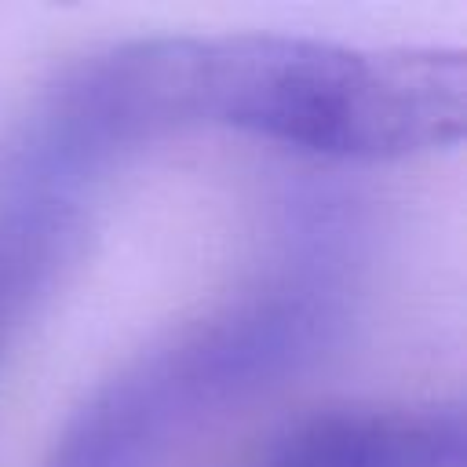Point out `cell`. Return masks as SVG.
<instances>
[{"label": "cell", "instance_id": "4", "mask_svg": "<svg viewBox=\"0 0 467 467\" xmlns=\"http://www.w3.org/2000/svg\"><path fill=\"white\" fill-rule=\"evenodd\" d=\"M77 241V204L66 179L33 171L0 201V350L69 259Z\"/></svg>", "mask_w": 467, "mask_h": 467}, {"label": "cell", "instance_id": "2", "mask_svg": "<svg viewBox=\"0 0 467 467\" xmlns=\"http://www.w3.org/2000/svg\"><path fill=\"white\" fill-rule=\"evenodd\" d=\"M325 296L303 285L255 288L106 379L36 467H157L171 441L215 405L296 365L321 336Z\"/></svg>", "mask_w": 467, "mask_h": 467}, {"label": "cell", "instance_id": "1", "mask_svg": "<svg viewBox=\"0 0 467 467\" xmlns=\"http://www.w3.org/2000/svg\"><path fill=\"white\" fill-rule=\"evenodd\" d=\"M193 124L336 161H401L460 142L467 58L456 47L292 33L124 40L58 80L33 164L69 179L113 150Z\"/></svg>", "mask_w": 467, "mask_h": 467}, {"label": "cell", "instance_id": "3", "mask_svg": "<svg viewBox=\"0 0 467 467\" xmlns=\"http://www.w3.org/2000/svg\"><path fill=\"white\" fill-rule=\"evenodd\" d=\"M463 409L328 405L296 420L274 445V467H463Z\"/></svg>", "mask_w": 467, "mask_h": 467}]
</instances>
